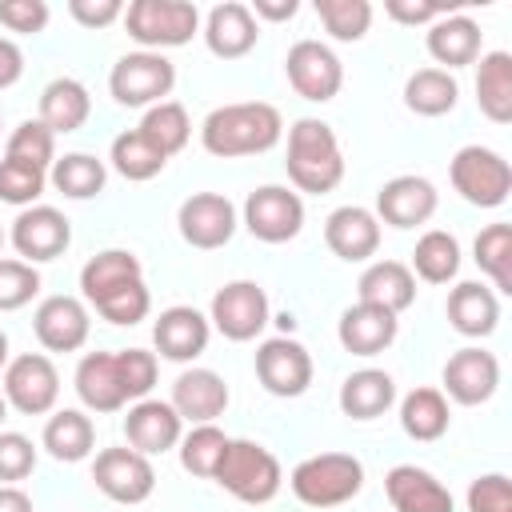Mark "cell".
I'll return each mask as SVG.
<instances>
[{"instance_id":"cell-1","label":"cell","mask_w":512,"mask_h":512,"mask_svg":"<svg viewBox=\"0 0 512 512\" xmlns=\"http://www.w3.org/2000/svg\"><path fill=\"white\" fill-rule=\"evenodd\" d=\"M284 136V120L272 104L264 100H244V104H220L204 116L200 124V144L204 152L220 156V160H236V156H260L268 148H276Z\"/></svg>"},{"instance_id":"cell-2","label":"cell","mask_w":512,"mask_h":512,"mask_svg":"<svg viewBox=\"0 0 512 512\" xmlns=\"http://www.w3.org/2000/svg\"><path fill=\"white\" fill-rule=\"evenodd\" d=\"M284 168H288V180L300 192H312V196L332 192L344 180V152H340V140H336L332 124H324L316 116L296 120L288 128Z\"/></svg>"},{"instance_id":"cell-3","label":"cell","mask_w":512,"mask_h":512,"mask_svg":"<svg viewBox=\"0 0 512 512\" xmlns=\"http://www.w3.org/2000/svg\"><path fill=\"white\" fill-rule=\"evenodd\" d=\"M288 488L308 508H340L364 488V464L352 452H316L300 460L288 476Z\"/></svg>"},{"instance_id":"cell-4","label":"cell","mask_w":512,"mask_h":512,"mask_svg":"<svg viewBox=\"0 0 512 512\" xmlns=\"http://www.w3.org/2000/svg\"><path fill=\"white\" fill-rule=\"evenodd\" d=\"M228 496L244 500V504H268L280 484H284V472H280V460L256 444V440H228L224 448V460L212 476Z\"/></svg>"},{"instance_id":"cell-5","label":"cell","mask_w":512,"mask_h":512,"mask_svg":"<svg viewBox=\"0 0 512 512\" xmlns=\"http://www.w3.org/2000/svg\"><path fill=\"white\" fill-rule=\"evenodd\" d=\"M124 28L144 52L180 48L200 32V8L188 0H132L124 8Z\"/></svg>"},{"instance_id":"cell-6","label":"cell","mask_w":512,"mask_h":512,"mask_svg":"<svg viewBox=\"0 0 512 512\" xmlns=\"http://www.w3.org/2000/svg\"><path fill=\"white\" fill-rule=\"evenodd\" d=\"M176 88V64L164 52H128L108 72V92L124 108H152Z\"/></svg>"},{"instance_id":"cell-7","label":"cell","mask_w":512,"mask_h":512,"mask_svg":"<svg viewBox=\"0 0 512 512\" xmlns=\"http://www.w3.org/2000/svg\"><path fill=\"white\" fill-rule=\"evenodd\" d=\"M452 188L476 208H500L512 192V168L496 148L464 144L448 164Z\"/></svg>"},{"instance_id":"cell-8","label":"cell","mask_w":512,"mask_h":512,"mask_svg":"<svg viewBox=\"0 0 512 512\" xmlns=\"http://www.w3.org/2000/svg\"><path fill=\"white\" fill-rule=\"evenodd\" d=\"M268 320H272L268 292L256 280H228L224 288H216L212 308H208V324L232 344L256 340L268 328Z\"/></svg>"},{"instance_id":"cell-9","label":"cell","mask_w":512,"mask_h":512,"mask_svg":"<svg viewBox=\"0 0 512 512\" xmlns=\"http://www.w3.org/2000/svg\"><path fill=\"white\" fill-rule=\"evenodd\" d=\"M244 228L264 244H288L304 228V200L284 184H260L244 200Z\"/></svg>"},{"instance_id":"cell-10","label":"cell","mask_w":512,"mask_h":512,"mask_svg":"<svg viewBox=\"0 0 512 512\" xmlns=\"http://www.w3.org/2000/svg\"><path fill=\"white\" fill-rule=\"evenodd\" d=\"M4 400L20 416H44L60 400V372L44 352L12 356L4 368Z\"/></svg>"},{"instance_id":"cell-11","label":"cell","mask_w":512,"mask_h":512,"mask_svg":"<svg viewBox=\"0 0 512 512\" xmlns=\"http://www.w3.org/2000/svg\"><path fill=\"white\" fill-rule=\"evenodd\" d=\"M12 248L20 252L24 264H48L56 256L68 252L72 244V224L60 208L52 204H32V208H20V216L12 220V232H8Z\"/></svg>"},{"instance_id":"cell-12","label":"cell","mask_w":512,"mask_h":512,"mask_svg":"<svg viewBox=\"0 0 512 512\" xmlns=\"http://www.w3.org/2000/svg\"><path fill=\"white\" fill-rule=\"evenodd\" d=\"M256 380L264 384V392H272L280 400L304 396L308 384H312V356H308V348L300 340H292V336H268L256 348Z\"/></svg>"},{"instance_id":"cell-13","label":"cell","mask_w":512,"mask_h":512,"mask_svg":"<svg viewBox=\"0 0 512 512\" xmlns=\"http://www.w3.org/2000/svg\"><path fill=\"white\" fill-rule=\"evenodd\" d=\"M284 72H288V84L296 88V96L312 100V104H324L340 92L344 84V64L340 56L320 44V40H296L284 56Z\"/></svg>"},{"instance_id":"cell-14","label":"cell","mask_w":512,"mask_h":512,"mask_svg":"<svg viewBox=\"0 0 512 512\" xmlns=\"http://www.w3.org/2000/svg\"><path fill=\"white\" fill-rule=\"evenodd\" d=\"M236 204L220 192H192L180 212H176V228L184 236V244L200 248V252H216L236 236Z\"/></svg>"},{"instance_id":"cell-15","label":"cell","mask_w":512,"mask_h":512,"mask_svg":"<svg viewBox=\"0 0 512 512\" xmlns=\"http://www.w3.org/2000/svg\"><path fill=\"white\" fill-rule=\"evenodd\" d=\"M92 480L116 504H144L156 488V468L136 448H104L92 464Z\"/></svg>"},{"instance_id":"cell-16","label":"cell","mask_w":512,"mask_h":512,"mask_svg":"<svg viewBox=\"0 0 512 512\" xmlns=\"http://www.w3.org/2000/svg\"><path fill=\"white\" fill-rule=\"evenodd\" d=\"M440 380H444V400L476 408V404H488L496 396V388H500V360L488 348L468 344V348L448 356Z\"/></svg>"},{"instance_id":"cell-17","label":"cell","mask_w":512,"mask_h":512,"mask_svg":"<svg viewBox=\"0 0 512 512\" xmlns=\"http://www.w3.org/2000/svg\"><path fill=\"white\" fill-rule=\"evenodd\" d=\"M32 332L44 352H76L88 344L92 316L80 296H44L32 316Z\"/></svg>"},{"instance_id":"cell-18","label":"cell","mask_w":512,"mask_h":512,"mask_svg":"<svg viewBox=\"0 0 512 512\" xmlns=\"http://www.w3.org/2000/svg\"><path fill=\"white\" fill-rule=\"evenodd\" d=\"M436 204H440V196L428 176H412V172L392 176L376 192V220L392 224V228H416L436 216Z\"/></svg>"},{"instance_id":"cell-19","label":"cell","mask_w":512,"mask_h":512,"mask_svg":"<svg viewBox=\"0 0 512 512\" xmlns=\"http://www.w3.org/2000/svg\"><path fill=\"white\" fill-rule=\"evenodd\" d=\"M208 336H212V324L204 312H196L192 304H172L156 316L152 324V344L164 360L172 364H188L196 360L204 348H208Z\"/></svg>"},{"instance_id":"cell-20","label":"cell","mask_w":512,"mask_h":512,"mask_svg":"<svg viewBox=\"0 0 512 512\" xmlns=\"http://www.w3.org/2000/svg\"><path fill=\"white\" fill-rule=\"evenodd\" d=\"M324 244L332 248V256H340L348 264L372 260L376 248H380V220H376V212L360 208V204H340L324 220Z\"/></svg>"},{"instance_id":"cell-21","label":"cell","mask_w":512,"mask_h":512,"mask_svg":"<svg viewBox=\"0 0 512 512\" xmlns=\"http://www.w3.org/2000/svg\"><path fill=\"white\" fill-rule=\"evenodd\" d=\"M124 436H128V448H136L140 456H160L168 448L180 444L184 436V420L176 416V408L168 400H136L124 416Z\"/></svg>"},{"instance_id":"cell-22","label":"cell","mask_w":512,"mask_h":512,"mask_svg":"<svg viewBox=\"0 0 512 512\" xmlns=\"http://www.w3.org/2000/svg\"><path fill=\"white\" fill-rule=\"evenodd\" d=\"M228 384L220 372L212 368H184L176 380H172V408L180 420L188 424H212L216 416H224L228 408Z\"/></svg>"},{"instance_id":"cell-23","label":"cell","mask_w":512,"mask_h":512,"mask_svg":"<svg viewBox=\"0 0 512 512\" xmlns=\"http://www.w3.org/2000/svg\"><path fill=\"white\" fill-rule=\"evenodd\" d=\"M396 332H400L396 312H384V308L360 304V300L352 308H344L336 320V340L352 356H380L384 348H392Z\"/></svg>"},{"instance_id":"cell-24","label":"cell","mask_w":512,"mask_h":512,"mask_svg":"<svg viewBox=\"0 0 512 512\" xmlns=\"http://www.w3.org/2000/svg\"><path fill=\"white\" fill-rule=\"evenodd\" d=\"M256 40H260V24H256L252 8L240 4V0H224V4H216V8L204 16V44H208V52L220 56V60H240V56H248V52L256 48Z\"/></svg>"},{"instance_id":"cell-25","label":"cell","mask_w":512,"mask_h":512,"mask_svg":"<svg viewBox=\"0 0 512 512\" xmlns=\"http://www.w3.org/2000/svg\"><path fill=\"white\" fill-rule=\"evenodd\" d=\"M384 492H388L392 512H456L452 492L428 468H416V464L388 468Z\"/></svg>"},{"instance_id":"cell-26","label":"cell","mask_w":512,"mask_h":512,"mask_svg":"<svg viewBox=\"0 0 512 512\" xmlns=\"http://www.w3.org/2000/svg\"><path fill=\"white\" fill-rule=\"evenodd\" d=\"M448 324L460 332V336H468V340H484V336H492L496 332V324H500V296L488 288V284H480V280H464V284H456L452 292H448Z\"/></svg>"},{"instance_id":"cell-27","label":"cell","mask_w":512,"mask_h":512,"mask_svg":"<svg viewBox=\"0 0 512 512\" xmlns=\"http://www.w3.org/2000/svg\"><path fill=\"white\" fill-rule=\"evenodd\" d=\"M480 36L484 32H480V24L472 16L448 12L436 24H428L424 44H428V56L436 64H444V72H452V68H464V64H476L480 60Z\"/></svg>"},{"instance_id":"cell-28","label":"cell","mask_w":512,"mask_h":512,"mask_svg":"<svg viewBox=\"0 0 512 512\" xmlns=\"http://www.w3.org/2000/svg\"><path fill=\"white\" fill-rule=\"evenodd\" d=\"M76 396L88 412H120L128 404L116 352H84L76 364Z\"/></svg>"},{"instance_id":"cell-29","label":"cell","mask_w":512,"mask_h":512,"mask_svg":"<svg viewBox=\"0 0 512 512\" xmlns=\"http://www.w3.org/2000/svg\"><path fill=\"white\" fill-rule=\"evenodd\" d=\"M356 296H360V304H376V308L400 316V312L412 308V300H416V276H412V268L400 264V260H376V264H368V268L360 272Z\"/></svg>"},{"instance_id":"cell-30","label":"cell","mask_w":512,"mask_h":512,"mask_svg":"<svg viewBox=\"0 0 512 512\" xmlns=\"http://www.w3.org/2000/svg\"><path fill=\"white\" fill-rule=\"evenodd\" d=\"M88 116H92V96H88V88L80 80L56 76L52 84H44V92H40V116L36 120H44L52 136H68V132L84 128Z\"/></svg>"},{"instance_id":"cell-31","label":"cell","mask_w":512,"mask_h":512,"mask_svg":"<svg viewBox=\"0 0 512 512\" xmlns=\"http://www.w3.org/2000/svg\"><path fill=\"white\" fill-rule=\"evenodd\" d=\"M340 412L352 420H376L396 404V380L384 368H360L348 372L340 384Z\"/></svg>"},{"instance_id":"cell-32","label":"cell","mask_w":512,"mask_h":512,"mask_svg":"<svg viewBox=\"0 0 512 512\" xmlns=\"http://www.w3.org/2000/svg\"><path fill=\"white\" fill-rule=\"evenodd\" d=\"M40 448L52 460H60V464H80L96 448V428H92V420L80 408H60V412L48 416L44 436H40Z\"/></svg>"},{"instance_id":"cell-33","label":"cell","mask_w":512,"mask_h":512,"mask_svg":"<svg viewBox=\"0 0 512 512\" xmlns=\"http://www.w3.org/2000/svg\"><path fill=\"white\" fill-rule=\"evenodd\" d=\"M132 280H144L140 260L128 248H104L80 268V296L88 304H96L100 296H108V292H116V288H124Z\"/></svg>"},{"instance_id":"cell-34","label":"cell","mask_w":512,"mask_h":512,"mask_svg":"<svg viewBox=\"0 0 512 512\" xmlns=\"http://www.w3.org/2000/svg\"><path fill=\"white\" fill-rule=\"evenodd\" d=\"M476 104L492 124L512 120V56L484 52L476 64Z\"/></svg>"},{"instance_id":"cell-35","label":"cell","mask_w":512,"mask_h":512,"mask_svg":"<svg viewBox=\"0 0 512 512\" xmlns=\"http://www.w3.org/2000/svg\"><path fill=\"white\" fill-rule=\"evenodd\" d=\"M452 424V412H448V400L440 388H412L404 400H400V428L404 436L420 440V444H432L448 432Z\"/></svg>"},{"instance_id":"cell-36","label":"cell","mask_w":512,"mask_h":512,"mask_svg":"<svg viewBox=\"0 0 512 512\" xmlns=\"http://www.w3.org/2000/svg\"><path fill=\"white\" fill-rule=\"evenodd\" d=\"M48 184L68 200H92L104 192L108 168L92 152H68V156H56V164L48 168Z\"/></svg>"},{"instance_id":"cell-37","label":"cell","mask_w":512,"mask_h":512,"mask_svg":"<svg viewBox=\"0 0 512 512\" xmlns=\"http://www.w3.org/2000/svg\"><path fill=\"white\" fill-rule=\"evenodd\" d=\"M460 100V84L444 68H420L404 80V104L416 116H444Z\"/></svg>"},{"instance_id":"cell-38","label":"cell","mask_w":512,"mask_h":512,"mask_svg":"<svg viewBox=\"0 0 512 512\" xmlns=\"http://www.w3.org/2000/svg\"><path fill=\"white\" fill-rule=\"evenodd\" d=\"M408 268L424 284H448V280H456V272H460V240L452 232H444V228L424 232L416 240V248H412V264Z\"/></svg>"},{"instance_id":"cell-39","label":"cell","mask_w":512,"mask_h":512,"mask_svg":"<svg viewBox=\"0 0 512 512\" xmlns=\"http://www.w3.org/2000/svg\"><path fill=\"white\" fill-rule=\"evenodd\" d=\"M472 260L492 280V292L508 296L512 292V224L496 220V224L480 228V236L472 244Z\"/></svg>"},{"instance_id":"cell-40","label":"cell","mask_w":512,"mask_h":512,"mask_svg":"<svg viewBox=\"0 0 512 512\" xmlns=\"http://www.w3.org/2000/svg\"><path fill=\"white\" fill-rule=\"evenodd\" d=\"M136 132H140L160 156H176V152L188 144V136H192V120H188L184 104L164 100V104L144 108V120H140Z\"/></svg>"},{"instance_id":"cell-41","label":"cell","mask_w":512,"mask_h":512,"mask_svg":"<svg viewBox=\"0 0 512 512\" xmlns=\"http://www.w3.org/2000/svg\"><path fill=\"white\" fill-rule=\"evenodd\" d=\"M108 160H112V168H116L124 180H132V184H144V180L160 176L164 164H168V156H160L136 128H128V132H120V136L112 140Z\"/></svg>"},{"instance_id":"cell-42","label":"cell","mask_w":512,"mask_h":512,"mask_svg":"<svg viewBox=\"0 0 512 512\" xmlns=\"http://www.w3.org/2000/svg\"><path fill=\"white\" fill-rule=\"evenodd\" d=\"M228 440H232V436H224L216 424H192V432H184L180 444H176L184 472H192V476H200V480H212L216 468H220V460H224Z\"/></svg>"},{"instance_id":"cell-43","label":"cell","mask_w":512,"mask_h":512,"mask_svg":"<svg viewBox=\"0 0 512 512\" xmlns=\"http://www.w3.org/2000/svg\"><path fill=\"white\" fill-rule=\"evenodd\" d=\"M4 160H16V164H32L40 172H48L56 164V136L48 132L44 120H24L12 128L8 144H4Z\"/></svg>"},{"instance_id":"cell-44","label":"cell","mask_w":512,"mask_h":512,"mask_svg":"<svg viewBox=\"0 0 512 512\" xmlns=\"http://www.w3.org/2000/svg\"><path fill=\"white\" fill-rule=\"evenodd\" d=\"M316 16H320L324 32L340 44L364 40V32L372 28V4L368 0H316Z\"/></svg>"},{"instance_id":"cell-45","label":"cell","mask_w":512,"mask_h":512,"mask_svg":"<svg viewBox=\"0 0 512 512\" xmlns=\"http://www.w3.org/2000/svg\"><path fill=\"white\" fill-rule=\"evenodd\" d=\"M92 308H96L108 324H120V328H124V324H140V320L148 316V308H152V292H148L144 280H132V284H124V288L100 296Z\"/></svg>"},{"instance_id":"cell-46","label":"cell","mask_w":512,"mask_h":512,"mask_svg":"<svg viewBox=\"0 0 512 512\" xmlns=\"http://www.w3.org/2000/svg\"><path fill=\"white\" fill-rule=\"evenodd\" d=\"M48 172L32 168V164H16V160H0V200L16 204V208H32L44 196Z\"/></svg>"},{"instance_id":"cell-47","label":"cell","mask_w":512,"mask_h":512,"mask_svg":"<svg viewBox=\"0 0 512 512\" xmlns=\"http://www.w3.org/2000/svg\"><path fill=\"white\" fill-rule=\"evenodd\" d=\"M116 368H120V384H124V396L128 404L144 400L152 388H156V352H144V348H120L116 352Z\"/></svg>"},{"instance_id":"cell-48","label":"cell","mask_w":512,"mask_h":512,"mask_svg":"<svg viewBox=\"0 0 512 512\" xmlns=\"http://www.w3.org/2000/svg\"><path fill=\"white\" fill-rule=\"evenodd\" d=\"M36 292H40V272H36V264L0 260V312H16V308L32 304Z\"/></svg>"},{"instance_id":"cell-49","label":"cell","mask_w":512,"mask_h":512,"mask_svg":"<svg viewBox=\"0 0 512 512\" xmlns=\"http://www.w3.org/2000/svg\"><path fill=\"white\" fill-rule=\"evenodd\" d=\"M36 468V444L24 432H0V484H20Z\"/></svg>"},{"instance_id":"cell-50","label":"cell","mask_w":512,"mask_h":512,"mask_svg":"<svg viewBox=\"0 0 512 512\" xmlns=\"http://www.w3.org/2000/svg\"><path fill=\"white\" fill-rule=\"evenodd\" d=\"M468 512H512V484L504 472H484L468 484Z\"/></svg>"},{"instance_id":"cell-51","label":"cell","mask_w":512,"mask_h":512,"mask_svg":"<svg viewBox=\"0 0 512 512\" xmlns=\"http://www.w3.org/2000/svg\"><path fill=\"white\" fill-rule=\"evenodd\" d=\"M48 4L44 0H0V24L20 36H36L48 28Z\"/></svg>"},{"instance_id":"cell-52","label":"cell","mask_w":512,"mask_h":512,"mask_svg":"<svg viewBox=\"0 0 512 512\" xmlns=\"http://www.w3.org/2000/svg\"><path fill=\"white\" fill-rule=\"evenodd\" d=\"M384 12L396 20V24H436L440 16H448L452 8L448 4H432V0H384Z\"/></svg>"},{"instance_id":"cell-53","label":"cell","mask_w":512,"mask_h":512,"mask_svg":"<svg viewBox=\"0 0 512 512\" xmlns=\"http://www.w3.org/2000/svg\"><path fill=\"white\" fill-rule=\"evenodd\" d=\"M68 12L84 28H108L124 16V4L120 0H68Z\"/></svg>"},{"instance_id":"cell-54","label":"cell","mask_w":512,"mask_h":512,"mask_svg":"<svg viewBox=\"0 0 512 512\" xmlns=\"http://www.w3.org/2000/svg\"><path fill=\"white\" fill-rule=\"evenodd\" d=\"M20 76H24V52H20V44H16V40L0 36V92H4V88H12Z\"/></svg>"},{"instance_id":"cell-55","label":"cell","mask_w":512,"mask_h":512,"mask_svg":"<svg viewBox=\"0 0 512 512\" xmlns=\"http://www.w3.org/2000/svg\"><path fill=\"white\" fill-rule=\"evenodd\" d=\"M300 12V4L296 0H256L252 4V16H256V24L260 20H272V24H280V20H292Z\"/></svg>"},{"instance_id":"cell-56","label":"cell","mask_w":512,"mask_h":512,"mask_svg":"<svg viewBox=\"0 0 512 512\" xmlns=\"http://www.w3.org/2000/svg\"><path fill=\"white\" fill-rule=\"evenodd\" d=\"M0 512H32V496L16 484H0Z\"/></svg>"},{"instance_id":"cell-57","label":"cell","mask_w":512,"mask_h":512,"mask_svg":"<svg viewBox=\"0 0 512 512\" xmlns=\"http://www.w3.org/2000/svg\"><path fill=\"white\" fill-rule=\"evenodd\" d=\"M8 360H12V356H8V336H4V332H0V372H4V368H8Z\"/></svg>"},{"instance_id":"cell-58","label":"cell","mask_w":512,"mask_h":512,"mask_svg":"<svg viewBox=\"0 0 512 512\" xmlns=\"http://www.w3.org/2000/svg\"><path fill=\"white\" fill-rule=\"evenodd\" d=\"M4 416H8V400H4V392H0V424H4Z\"/></svg>"},{"instance_id":"cell-59","label":"cell","mask_w":512,"mask_h":512,"mask_svg":"<svg viewBox=\"0 0 512 512\" xmlns=\"http://www.w3.org/2000/svg\"><path fill=\"white\" fill-rule=\"evenodd\" d=\"M4 240H8V232H4V224H0V252H4Z\"/></svg>"}]
</instances>
